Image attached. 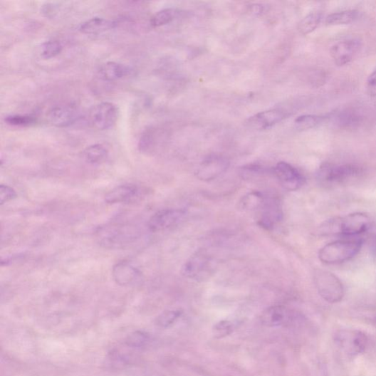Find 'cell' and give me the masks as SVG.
Wrapping results in <instances>:
<instances>
[{
	"instance_id": "obj_1",
	"label": "cell",
	"mask_w": 376,
	"mask_h": 376,
	"mask_svg": "<svg viewBox=\"0 0 376 376\" xmlns=\"http://www.w3.org/2000/svg\"><path fill=\"white\" fill-rule=\"evenodd\" d=\"M370 217L362 213H355L325 222L321 227L323 234H341L354 236L365 232L370 226Z\"/></svg>"
},
{
	"instance_id": "obj_17",
	"label": "cell",
	"mask_w": 376,
	"mask_h": 376,
	"mask_svg": "<svg viewBox=\"0 0 376 376\" xmlns=\"http://www.w3.org/2000/svg\"><path fill=\"white\" fill-rule=\"evenodd\" d=\"M113 278L121 286H134L140 281V271L127 262L117 263L113 268Z\"/></svg>"
},
{
	"instance_id": "obj_12",
	"label": "cell",
	"mask_w": 376,
	"mask_h": 376,
	"mask_svg": "<svg viewBox=\"0 0 376 376\" xmlns=\"http://www.w3.org/2000/svg\"><path fill=\"white\" fill-rule=\"evenodd\" d=\"M273 171L281 184L288 191H297L304 184L302 174L286 162H278Z\"/></svg>"
},
{
	"instance_id": "obj_6",
	"label": "cell",
	"mask_w": 376,
	"mask_h": 376,
	"mask_svg": "<svg viewBox=\"0 0 376 376\" xmlns=\"http://www.w3.org/2000/svg\"><path fill=\"white\" fill-rule=\"evenodd\" d=\"M334 339L341 350L350 357L362 354L368 343L367 336L355 329H343L338 331L335 334Z\"/></svg>"
},
{
	"instance_id": "obj_19",
	"label": "cell",
	"mask_w": 376,
	"mask_h": 376,
	"mask_svg": "<svg viewBox=\"0 0 376 376\" xmlns=\"http://www.w3.org/2000/svg\"><path fill=\"white\" fill-rule=\"evenodd\" d=\"M132 73L131 68L122 63L110 61L103 64L99 70V78L106 82H113L122 79Z\"/></svg>"
},
{
	"instance_id": "obj_11",
	"label": "cell",
	"mask_w": 376,
	"mask_h": 376,
	"mask_svg": "<svg viewBox=\"0 0 376 376\" xmlns=\"http://www.w3.org/2000/svg\"><path fill=\"white\" fill-rule=\"evenodd\" d=\"M186 214V210L182 209L160 210L150 219L148 227L153 232L166 231L180 224Z\"/></svg>"
},
{
	"instance_id": "obj_24",
	"label": "cell",
	"mask_w": 376,
	"mask_h": 376,
	"mask_svg": "<svg viewBox=\"0 0 376 376\" xmlns=\"http://www.w3.org/2000/svg\"><path fill=\"white\" fill-rule=\"evenodd\" d=\"M328 120V116L318 115H303L295 120V127L298 130L305 131L315 128Z\"/></svg>"
},
{
	"instance_id": "obj_25",
	"label": "cell",
	"mask_w": 376,
	"mask_h": 376,
	"mask_svg": "<svg viewBox=\"0 0 376 376\" xmlns=\"http://www.w3.org/2000/svg\"><path fill=\"white\" fill-rule=\"evenodd\" d=\"M323 18L321 12H312L306 16L298 24V31L303 35H308L315 31L320 26Z\"/></svg>"
},
{
	"instance_id": "obj_14",
	"label": "cell",
	"mask_w": 376,
	"mask_h": 376,
	"mask_svg": "<svg viewBox=\"0 0 376 376\" xmlns=\"http://www.w3.org/2000/svg\"><path fill=\"white\" fill-rule=\"evenodd\" d=\"M260 210L258 224L266 230H272L283 217L280 203L276 198L266 197Z\"/></svg>"
},
{
	"instance_id": "obj_26",
	"label": "cell",
	"mask_w": 376,
	"mask_h": 376,
	"mask_svg": "<svg viewBox=\"0 0 376 376\" xmlns=\"http://www.w3.org/2000/svg\"><path fill=\"white\" fill-rule=\"evenodd\" d=\"M181 309L169 310L162 313L155 320L157 326L167 328L173 325L182 315Z\"/></svg>"
},
{
	"instance_id": "obj_16",
	"label": "cell",
	"mask_w": 376,
	"mask_h": 376,
	"mask_svg": "<svg viewBox=\"0 0 376 376\" xmlns=\"http://www.w3.org/2000/svg\"><path fill=\"white\" fill-rule=\"evenodd\" d=\"M288 114L281 110L274 109L258 113L251 117L248 124L258 130L268 129L286 119Z\"/></svg>"
},
{
	"instance_id": "obj_30",
	"label": "cell",
	"mask_w": 376,
	"mask_h": 376,
	"mask_svg": "<svg viewBox=\"0 0 376 376\" xmlns=\"http://www.w3.org/2000/svg\"><path fill=\"white\" fill-rule=\"evenodd\" d=\"M7 124L15 127H29L36 122V118L29 115H11L6 117Z\"/></svg>"
},
{
	"instance_id": "obj_36",
	"label": "cell",
	"mask_w": 376,
	"mask_h": 376,
	"mask_svg": "<svg viewBox=\"0 0 376 376\" xmlns=\"http://www.w3.org/2000/svg\"><path fill=\"white\" fill-rule=\"evenodd\" d=\"M366 89L370 97L376 98V70L368 77L366 83Z\"/></svg>"
},
{
	"instance_id": "obj_20",
	"label": "cell",
	"mask_w": 376,
	"mask_h": 376,
	"mask_svg": "<svg viewBox=\"0 0 376 376\" xmlns=\"http://www.w3.org/2000/svg\"><path fill=\"white\" fill-rule=\"evenodd\" d=\"M116 26L115 21L93 17L82 23L79 27V31L86 35H97L110 31Z\"/></svg>"
},
{
	"instance_id": "obj_10",
	"label": "cell",
	"mask_w": 376,
	"mask_h": 376,
	"mask_svg": "<svg viewBox=\"0 0 376 376\" xmlns=\"http://www.w3.org/2000/svg\"><path fill=\"white\" fill-rule=\"evenodd\" d=\"M229 166L230 162L226 157L219 155H210L199 164L196 176L199 180L204 182L214 180L225 173Z\"/></svg>"
},
{
	"instance_id": "obj_34",
	"label": "cell",
	"mask_w": 376,
	"mask_h": 376,
	"mask_svg": "<svg viewBox=\"0 0 376 376\" xmlns=\"http://www.w3.org/2000/svg\"><path fill=\"white\" fill-rule=\"evenodd\" d=\"M155 143V132L150 130L140 137L138 147L140 152H148L154 148Z\"/></svg>"
},
{
	"instance_id": "obj_33",
	"label": "cell",
	"mask_w": 376,
	"mask_h": 376,
	"mask_svg": "<svg viewBox=\"0 0 376 376\" xmlns=\"http://www.w3.org/2000/svg\"><path fill=\"white\" fill-rule=\"evenodd\" d=\"M266 172L265 168L256 164H248L240 170V174L244 179H254Z\"/></svg>"
},
{
	"instance_id": "obj_8",
	"label": "cell",
	"mask_w": 376,
	"mask_h": 376,
	"mask_svg": "<svg viewBox=\"0 0 376 376\" xmlns=\"http://www.w3.org/2000/svg\"><path fill=\"white\" fill-rule=\"evenodd\" d=\"M362 46L359 38L342 40L335 43L330 49V56L337 66L349 64L360 53Z\"/></svg>"
},
{
	"instance_id": "obj_31",
	"label": "cell",
	"mask_w": 376,
	"mask_h": 376,
	"mask_svg": "<svg viewBox=\"0 0 376 376\" xmlns=\"http://www.w3.org/2000/svg\"><path fill=\"white\" fill-rule=\"evenodd\" d=\"M150 341V336L147 333L137 331L129 335L125 343L129 347L140 348L146 346Z\"/></svg>"
},
{
	"instance_id": "obj_15",
	"label": "cell",
	"mask_w": 376,
	"mask_h": 376,
	"mask_svg": "<svg viewBox=\"0 0 376 376\" xmlns=\"http://www.w3.org/2000/svg\"><path fill=\"white\" fill-rule=\"evenodd\" d=\"M262 323L268 327H279L289 325L293 320V313L282 305L272 306L261 315Z\"/></svg>"
},
{
	"instance_id": "obj_27",
	"label": "cell",
	"mask_w": 376,
	"mask_h": 376,
	"mask_svg": "<svg viewBox=\"0 0 376 376\" xmlns=\"http://www.w3.org/2000/svg\"><path fill=\"white\" fill-rule=\"evenodd\" d=\"M266 196L258 192H253L245 196L241 202V207L244 209L253 210L260 209L263 205Z\"/></svg>"
},
{
	"instance_id": "obj_5",
	"label": "cell",
	"mask_w": 376,
	"mask_h": 376,
	"mask_svg": "<svg viewBox=\"0 0 376 376\" xmlns=\"http://www.w3.org/2000/svg\"><path fill=\"white\" fill-rule=\"evenodd\" d=\"M316 288L320 296L329 303L340 302L345 290L340 278L331 272L318 270L315 274Z\"/></svg>"
},
{
	"instance_id": "obj_29",
	"label": "cell",
	"mask_w": 376,
	"mask_h": 376,
	"mask_svg": "<svg viewBox=\"0 0 376 376\" xmlns=\"http://www.w3.org/2000/svg\"><path fill=\"white\" fill-rule=\"evenodd\" d=\"M63 51L61 43L57 40H50L44 42L41 46V56L44 59H51L56 57Z\"/></svg>"
},
{
	"instance_id": "obj_18",
	"label": "cell",
	"mask_w": 376,
	"mask_h": 376,
	"mask_svg": "<svg viewBox=\"0 0 376 376\" xmlns=\"http://www.w3.org/2000/svg\"><path fill=\"white\" fill-rule=\"evenodd\" d=\"M139 196V187L135 184H127L113 188L105 195V200L110 204L128 203L135 201Z\"/></svg>"
},
{
	"instance_id": "obj_21",
	"label": "cell",
	"mask_w": 376,
	"mask_h": 376,
	"mask_svg": "<svg viewBox=\"0 0 376 376\" xmlns=\"http://www.w3.org/2000/svg\"><path fill=\"white\" fill-rule=\"evenodd\" d=\"M332 118L343 128H354L359 126L363 120L362 113L355 108L341 110Z\"/></svg>"
},
{
	"instance_id": "obj_23",
	"label": "cell",
	"mask_w": 376,
	"mask_h": 376,
	"mask_svg": "<svg viewBox=\"0 0 376 376\" xmlns=\"http://www.w3.org/2000/svg\"><path fill=\"white\" fill-rule=\"evenodd\" d=\"M109 155L108 149L103 145L97 144L87 147L83 152L84 160L93 164H101Z\"/></svg>"
},
{
	"instance_id": "obj_13",
	"label": "cell",
	"mask_w": 376,
	"mask_h": 376,
	"mask_svg": "<svg viewBox=\"0 0 376 376\" xmlns=\"http://www.w3.org/2000/svg\"><path fill=\"white\" fill-rule=\"evenodd\" d=\"M80 117V111L73 104H61L55 106L48 114L50 122L57 127H66L73 125Z\"/></svg>"
},
{
	"instance_id": "obj_2",
	"label": "cell",
	"mask_w": 376,
	"mask_h": 376,
	"mask_svg": "<svg viewBox=\"0 0 376 376\" xmlns=\"http://www.w3.org/2000/svg\"><path fill=\"white\" fill-rule=\"evenodd\" d=\"M361 240H341L323 246L318 253L320 261L328 265L340 264L351 260L362 246Z\"/></svg>"
},
{
	"instance_id": "obj_32",
	"label": "cell",
	"mask_w": 376,
	"mask_h": 376,
	"mask_svg": "<svg viewBox=\"0 0 376 376\" xmlns=\"http://www.w3.org/2000/svg\"><path fill=\"white\" fill-rule=\"evenodd\" d=\"M234 323L224 320L216 323L213 328V335L216 339H222L230 335L234 331Z\"/></svg>"
},
{
	"instance_id": "obj_7",
	"label": "cell",
	"mask_w": 376,
	"mask_h": 376,
	"mask_svg": "<svg viewBox=\"0 0 376 376\" xmlns=\"http://www.w3.org/2000/svg\"><path fill=\"white\" fill-rule=\"evenodd\" d=\"M119 118L116 105L105 102L93 106L89 112V120L93 126L100 130L113 128Z\"/></svg>"
},
{
	"instance_id": "obj_22",
	"label": "cell",
	"mask_w": 376,
	"mask_h": 376,
	"mask_svg": "<svg viewBox=\"0 0 376 376\" xmlns=\"http://www.w3.org/2000/svg\"><path fill=\"white\" fill-rule=\"evenodd\" d=\"M360 17V12L357 10H348L329 14L325 19L326 26H338L349 25Z\"/></svg>"
},
{
	"instance_id": "obj_3",
	"label": "cell",
	"mask_w": 376,
	"mask_h": 376,
	"mask_svg": "<svg viewBox=\"0 0 376 376\" xmlns=\"http://www.w3.org/2000/svg\"><path fill=\"white\" fill-rule=\"evenodd\" d=\"M216 264L213 257L205 251H199L185 262L182 268V275L188 278L202 281L215 272Z\"/></svg>"
},
{
	"instance_id": "obj_9",
	"label": "cell",
	"mask_w": 376,
	"mask_h": 376,
	"mask_svg": "<svg viewBox=\"0 0 376 376\" xmlns=\"http://www.w3.org/2000/svg\"><path fill=\"white\" fill-rule=\"evenodd\" d=\"M135 231L122 226H109L100 231L101 245L108 249H120L135 240Z\"/></svg>"
},
{
	"instance_id": "obj_4",
	"label": "cell",
	"mask_w": 376,
	"mask_h": 376,
	"mask_svg": "<svg viewBox=\"0 0 376 376\" xmlns=\"http://www.w3.org/2000/svg\"><path fill=\"white\" fill-rule=\"evenodd\" d=\"M362 168L355 164L325 163L317 172L318 180L324 183H342L360 175Z\"/></svg>"
},
{
	"instance_id": "obj_35",
	"label": "cell",
	"mask_w": 376,
	"mask_h": 376,
	"mask_svg": "<svg viewBox=\"0 0 376 376\" xmlns=\"http://www.w3.org/2000/svg\"><path fill=\"white\" fill-rule=\"evenodd\" d=\"M17 197L16 192L9 185H0V204L4 205Z\"/></svg>"
},
{
	"instance_id": "obj_28",
	"label": "cell",
	"mask_w": 376,
	"mask_h": 376,
	"mask_svg": "<svg viewBox=\"0 0 376 376\" xmlns=\"http://www.w3.org/2000/svg\"><path fill=\"white\" fill-rule=\"evenodd\" d=\"M177 13L174 9H166L157 12L151 19L152 26L159 28L167 25L174 19Z\"/></svg>"
}]
</instances>
